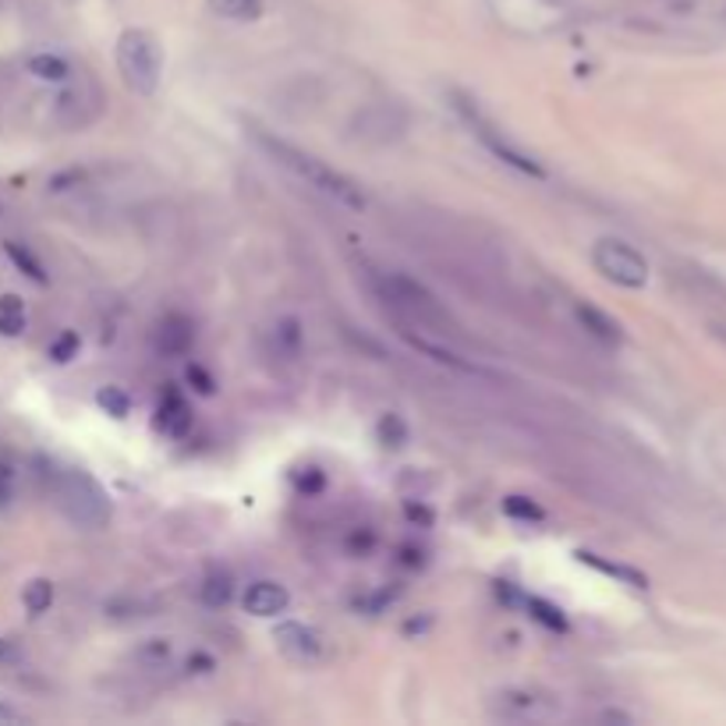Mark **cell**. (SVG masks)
<instances>
[{"mask_svg": "<svg viewBox=\"0 0 726 726\" xmlns=\"http://www.w3.org/2000/svg\"><path fill=\"white\" fill-rule=\"evenodd\" d=\"M248 139L256 142L259 150L277 163V167H284L287 174H295L298 181H305V185L313 188V192H319V195H326V198H334L337 206L355 209V213H361V209L369 206V195L361 192L358 181L348 177L344 171H337L334 163L319 160L316 153H308V150H301V145H295V142H287V139H280V135H274V132L259 129V124H248Z\"/></svg>", "mask_w": 726, "mask_h": 726, "instance_id": "obj_1", "label": "cell"}, {"mask_svg": "<svg viewBox=\"0 0 726 726\" xmlns=\"http://www.w3.org/2000/svg\"><path fill=\"white\" fill-rule=\"evenodd\" d=\"M447 96H450L453 114L464 121V129L471 132V139L482 142V150H485L489 156H497V160L507 163L511 171H518V174H524V177H532V181H546V177H550L546 167H542V163H539L529 150H524L521 142H514L493 117L482 111L476 96L461 93V89H450Z\"/></svg>", "mask_w": 726, "mask_h": 726, "instance_id": "obj_2", "label": "cell"}, {"mask_svg": "<svg viewBox=\"0 0 726 726\" xmlns=\"http://www.w3.org/2000/svg\"><path fill=\"white\" fill-rule=\"evenodd\" d=\"M376 295H379V301H387V308L401 319V326H419V330L440 334V337L458 330L450 313L440 305V298L408 274H379Z\"/></svg>", "mask_w": 726, "mask_h": 726, "instance_id": "obj_3", "label": "cell"}, {"mask_svg": "<svg viewBox=\"0 0 726 726\" xmlns=\"http://www.w3.org/2000/svg\"><path fill=\"white\" fill-rule=\"evenodd\" d=\"M50 493L64 511V518L71 524H79V529H89V532L103 529L114 514L111 493H106L85 468H58L50 476Z\"/></svg>", "mask_w": 726, "mask_h": 726, "instance_id": "obj_4", "label": "cell"}, {"mask_svg": "<svg viewBox=\"0 0 726 726\" xmlns=\"http://www.w3.org/2000/svg\"><path fill=\"white\" fill-rule=\"evenodd\" d=\"M117 71L135 96H156L163 79V47L150 29H124L117 35Z\"/></svg>", "mask_w": 726, "mask_h": 726, "instance_id": "obj_5", "label": "cell"}, {"mask_svg": "<svg viewBox=\"0 0 726 726\" xmlns=\"http://www.w3.org/2000/svg\"><path fill=\"white\" fill-rule=\"evenodd\" d=\"M408 111L401 103H390V100H376L358 106L348 121V139L355 145H366V150H387V145H397L408 135Z\"/></svg>", "mask_w": 726, "mask_h": 726, "instance_id": "obj_6", "label": "cell"}, {"mask_svg": "<svg viewBox=\"0 0 726 726\" xmlns=\"http://www.w3.org/2000/svg\"><path fill=\"white\" fill-rule=\"evenodd\" d=\"M592 266L595 274H603L616 287L638 290L648 284V259L621 238H599L592 245Z\"/></svg>", "mask_w": 726, "mask_h": 726, "instance_id": "obj_7", "label": "cell"}, {"mask_svg": "<svg viewBox=\"0 0 726 726\" xmlns=\"http://www.w3.org/2000/svg\"><path fill=\"white\" fill-rule=\"evenodd\" d=\"M493 713L514 723H550L560 719V698L539 687H503L493 695Z\"/></svg>", "mask_w": 726, "mask_h": 726, "instance_id": "obj_8", "label": "cell"}, {"mask_svg": "<svg viewBox=\"0 0 726 726\" xmlns=\"http://www.w3.org/2000/svg\"><path fill=\"white\" fill-rule=\"evenodd\" d=\"M100 114H103V93L96 82H71V85L64 82L58 100H53V121L68 132L85 129Z\"/></svg>", "mask_w": 726, "mask_h": 726, "instance_id": "obj_9", "label": "cell"}, {"mask_svg": "<svg viewBox=\"0 0 726 726\" xmlns=\"http://www.w3.org/2000/svg\"><path fill=\"white\" fill-rule=\"evenodd\" d=\"M274 642L280 648V656L298 663V666H316L326 656V638L313 627V624H301V621H284L274 627Z\"/></svg>", "mask_w": 726, "mask_h": 726, "instance_id": "obj_10", "label": "cell"}, {"mask_svg": "<svg viewBox=\"0 0 726 726\" xmlns=\"http://www.w3.org/2000/svg\"><path fill=\"white\" fill-rule=\"evenodd\" d=\"M153 344L163 358H185L195 348V323L185 313H167L156 323Z\"/></svg>", "mask_w": 726, "mask_h": 726, "instance_id": "obj_11", "label": "cell"}, {"mask_svg": "<svg viewBox=\"0 0 726 726\" xmlns=\"http://www.w3.org/2000/svg\"><path fill=\"white\" fill-rule=\"evenodd\" d=\"M242 603H245V613L259 616V621H274V616L287 613L290 592H287V585H280V581H274V577H259L245 589Z\"/></svg>", "mask_w": 726, "mask_h": 726, "instance_id": "obj_12", "label": "cell"}, {"mask_svg": "<svg viewBox=\"0 0 726 726\" xmlns=\"http://www.w3.org/2000/svg\"><path fill=\"white\" fill-rule=\"evenodd\" d=\"M153 426H156V432L171 436V440H185L188 429H192V405L177 390H167L156 408Z\"/></svg>", "mask_w": 726, "mask_h": 726, "instance_id": "obj_13", "label": "cell"}, {"mask_svg": "<svg viewBox=\"0 0 726 726\" xmlns=\"http://www.w3.org/2000/svg\"><path fill=\"white\" fill-rule=\"evenodd\" d=\"M574 316L581 323V330L589 337L603 340V344H621L624 340V326L616 323L610 313H603L599 305H589V301H574Z\"/></svg>", "mask_w": 726, "mask_h": 726, "instance_id": "obj_14", "label": "cell"}, {"mask_svg": "<svg viewBox=\"0 0 726 726\" xmlns=\"http://www.w3.org/2000/svg\"><path fill=\"white\" fill-rule=\"evenodd\" d=\"M25 71H29L32 79L50 82V85H64V82L75 79V71H71V61L61 58V53H50V50L32 53V58L25 61Z\"/></svg>", "mask_w": 726, "mask_h": 726, "instance_id": "obj_15", "label": "cell"}, {"mask_svg": "<svg viewBox=\"0 0 726 726\" xmlns=\"http://www.w3.org/2000/svg\"><path fill=\"white\" fill-rule=\"evenodd\" d=\"M274 348L280 358L287 361H298L301 351H305V334H301V323L295 316H284L277 326H274Z\"/></svg>", "mask_w": 726, "mask_h": 726, "instance_id": "obj_16", "label": "cell"}, {"mask_svg": "<svg viewBox=\"0 0 726 726\" xmlns=\"http://www.w3.org/2000/svg\"><path fill=\"white\" fill-rule=\"evenodd\" d=\"M174 659V642L171 638H145L132 648V663L139 669H163Z\"/></svg>", "mask_w": 726, "mask_h": 726, "instance_id": "obj_17", "label": "cell"}, {"mask_svg": "<svg viewBox=\"0 0 726 726\" xmlns=\"http://www.w3.org/2000/svg\"><path fill=\"white\" fill-rule=\"evenodd\" d=\"M376 440L384 450H401L411 440V429L397 411H387V415H379V422H376Z\"/></svg>", "mask_w": 726, "mask_h": 726, "instance_id": "obj_18", "label": "cell"}, {"mask_svg": "<svg viewBox=\"0 0 726 726\" xmlns=\"http://www.w3.org/2000/svg\"><path fill=\"white\" fill-rule=\"evenodd\" d=\"M4 252H8V259L22 269V274L32 280V284H47L50 277H47V269H43V263H40V256L29 248V245H22V242H4Z\"/></svg>", "mask_w": 726, "mask_h": 726, "instance_id": "obj_19", "label": "cell"}, {"mask_svg": "<svg viewBox=\"0 0 726 726\" xmlns=\"http://www.w3.org/2000/svg\"><path fill=\"white\" fill-rule=\"evenodd\" d=\"M0 334L4 337L25 334V301L18 295H0Z\"/></svg>", "mask_w": 726, "mask_h": 726, "instance_id": "obj_20", "label": "cell"}, {"mask_svg": "<svg viewBox=\"0 0 726 726\" xmlns=\"http://www.w3.org/2000/svg\"><path fill=\"white\" fill-rule=\"evenodd\" d=\"M209 11L227 22H252L263 11V0H206Z\"/></svg>", "mask_w": 726, "mask_h": 726, "instance_id": "obj_21", "label": "cell"}, {"mask_svg": "<svg viewBox=\"0 0 726 726\" xmlns=\"http://www.w3.org/2000/svg\"><path fill=\"white\" fill-rule=\"evenodd\" d=\"M234 595V581L227 574H209L203 585H198V599H203V606L209 610H224Z\"/></svg>", "mask_w": 726, "mask_h": 726, "instance_id": "obj_22", "label": "cell"}, {"mask_svg": "<svg viewBox=\"0 0 726 726\" xmlns=\"http://www.w3.org/2000/svg\"><path fill=\"white\" fill-rule=\"evenodd\" d=\"M503 514L511 518V521H521V524H539V521H546V511L532 500V497H521V493H511V497H503Z\"/></svg>", "mask_w": 726, "mask_h": 726, "instance_id": "obj_23", "label": "cell"}, {"mask_svg": "<svg viewBox=\"0 0 726 726\" xmlns=\"http://www.w3.org/2000/svg\"><path fill=\"white\" fill-rule=\"evenodd\" d=\"M22 606L29 610V616H43L53 606V581L47 577H32L22 589Z\"/></svg>", "mask_w": 726, "mask_h": 726, "instance_id": "obj_24", "label": "cell"}, {"mask_svg": "<svg viewBox=\"0 0 726 726\" xmlns=\"http://www.w3.org/2000/svg\"><path fill=\"white\" fill-rule=\"evenodd\" d=\"M574 556L581 560V564H589V567H595V571L610 574V577H621V581H627V585H634V589H645V577H642L638 571L621 567V564H610V560H603L599 553H589V550H577Z\"/></svg>", "mask_w": 726, "mask_h": 726, "instance_id": "obj_25", "label": "cell"}, {"mask_svg": "<svg viewBox=\"0 0 726 726\" xmlns=\"http://www.w3.org/2000/svg\"><path fill=\"white\" fill-rule=\"evenodd\" d=\"M529 613H532V621H539L546 631H556V634H564V631H567V616H564V610L553 606V603H546V599L532 595V599H529Z\"/></svg>", "mask_w": 726, "mask_h": 726, "instance_id": "obj_26", "label": "cell"}, {"mask_svg": "<svg viewBox=\"0 0 726 726\" xmlns=\"http://www.w3.org/2000/svg\"><path fill=\"white\" fill-rule=\"evenodd\" d=\"M96 405L111 415V419H129L132 415V397L124 393L121 387H100V393H96Z\"/></svg>", "mask_w": 726, "mask_h": 726, "instance_id": "obj_27", "label": "cell"}, {"mask_svg": "<svg viewBox=\"0 0 726 726\" xmlns=\"http://www.w3.org/2000/svg\"><path fill=\"white\" fill-rule=\"evenodd\" d=\"M79 348H82L79 334H75V330H64V334H58V340H53L50 348H47V358L58 361V366H68L71 358H79Z\"/></svg>", "mask_w": 726, "mask_h": 726, "instance_id": "obj_28", "label": "cell"}, {"mask_svg": "<svg viewBox=\"0 0 726 726\" xmlns=\"http://www.w3.org/2000/svg\"><path fill=\"white\" fill-rule=\"evenodd\" d=\"M188 384L203 393V397H213L216 393V379H213V372L206 369V366H198V361H192L188 366Z\"/></svg>", "mask_w": 726, "mask_h": 726, "instance_id": "obj_29", "label": "cell"}, {"mask_svg": "<svg viewBox=\"0 0 726 726\" xmlns=\"http://www.w3.org/2000/svg\"><path fill=\"white\" fill-rule=\"evenodd\" d=\"M14 500V468L8 461H0V511Z\"/></svg>", "mask_w": 726, "mask_h": 726, "instance_id": "obj_30", "label": "cell"}, {"mask_svg": "<svg viewBox=\"0 0 726 726\" xmlns=\"http://www.w3.org/2000/svg\"><path fill=\"white\" fill-rule=\"evenodd\" d=\"M405 514H408L411 524H422V529H429V524L436 521V514L429 511V507L426 503H415V500H405Z\"/></svg>", "mask_w": 726, "mask_h": 726, "instance_id": "obj_31", "label": "cell"}, {"mask_svg": "<svg viewBox=\"0 0 726 726\" xmlns=\"http://www.w3.org/2000/svg\"><path fill=\"white\" fill-rule=\"evenodd\" d=\"M372 546H376V535H372V529H366V532H355V535H351V542H348L351 556H366Z\"/></svg>", "mask_w": 726, "mask_h": 726, "instance_id": "obj_32", "label": "cell"}, {"mask_svg": "<svg viewBox=\"0 0 726 726\" xmlns=\"http://www.w3.org/2000/svg\"><path fill=\"white\" fill-rule=\"evenodd\" d=\"M323 485H326V476H323V471H319V468H308V479H305V476L298 479V489H301V493H305V497H313V493H319V489H323Z\"/></svg>", "mask_w": 726, "mask_h": 726, "instance_id": "obj_33", "label": "cell"}, {"mask_svg": "<svg viewBox=\"0 0 726 726\" xmlns=\"http://www.w3.org/2000/svg\"><path fill=\"white\" fill-rule=\"evenodd\" d=\"M390 599H393V595L384 589V592H376V595H369V599H358V610H366V613H379V610H384V606L390 603Z\"/></svg>", "mask_w": 726, "mask_h": 726, "instance_id": "obj_34", "label": "cell"}, {"mask_svg": "<svg viewBox=\"0 0 726 726\" xmlns=\"http://www.w3.org/2000/svg\"><path fill=\"white\" fill-rule=\"evenodd\" d=\"M216 663L213 656H206V652H195V656L188 659V674H213Z\"/></svg>", "mask_w": 726, "mask_h": 726, "instance_id": "obj_35", "label": "cell"}, {"mask_svg": "<svg viewBox=\"0 0 726 726\" xmlns=\"http://www.w3.org/2000/svg\"><path fill=\"white\" fill-rule=\"evenodd\" d=\"M14 723H25V713L14 709L8 702H0V726H14Z\"/></svg>", "mask_w": 726, "mask_h": 726, "instance_id": "obj_36", "label": "cell"}, {"mask_svg": "<svg viewBox=\"0 0 726 726\" xmlns=\"http://www.w3.org/2000/svg\"><path fill=\"white\" fill-rule=\"evenodd\" d=\"M11 659H18V652H14V645H11L8 638H0V663H11Z\"/></svg>", "mask_w": 726, "mask_h": 726, "instance_id": "obj_37", "label": "cell"}]
</instances>
